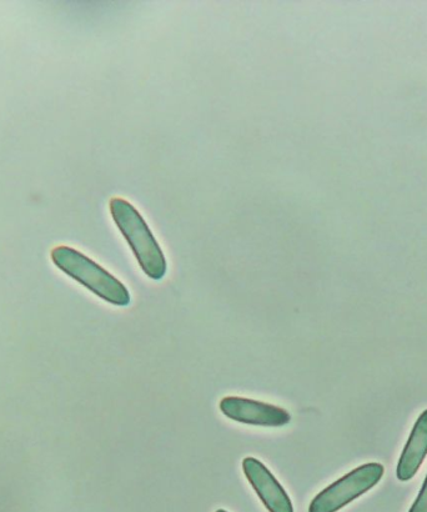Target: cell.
I'll return each instance as SVG.
<instances>
[{
	"mask_svg": "<svg viewBox=\"0 0 427 512\" xmlns=\"http://www.w3.org/2000/svg\"><path fill=\"white\" fill-rule=\"evenodd\" d=\"M109 207L115 225L132 248L140 268L150 279L162 280L167 275V259L142 214L122 198L110 200Z\"/></svg>",
	"mask_w": 427,
	"mask_h": 512,
	"instance_id": "6da1fadb",
	"label": "cell"
},
{
	"mask_svg": "<svg viewBox=\"0 0 427 512\" xmlns=\"http://www.w3.org/2000/svg\"><path fill=\"white\" fill-rule=\"evenodd\" d=\"M52 260L54 265L69 278L82 284L84 288L107 303L117 306L130 304L127 286L77 249L60 245L52 250Z\"/></svg>",
	"mask_w": 427,
	"mask_h": 512,
	"instance_id": "7a4b0ae2",
	"label": "cell"
},
{
	"mask_svg": "<svg viewBox=\"0 0 427 512\" xmlns=\"http://www.w3.org/2000/svg\"><path fill=\"white\" fill-rule=\"evenodd\" d=\"M384 473V466L379 463L359 466L316 495L310 503L309 512H338L344 509L378 485Z\"/></svg>",
	"mask_w": 427,
	"mask_h": 512,
	"instance_id": "3957f363",
	"label": "cell"
},
{
	"mask_svg": "<svg viewBox=\"0 0 427 512\" xmlns=\"http://www.w3.org/2000/svg\"><path fill=\"white\" fill-rule=\"evenodd\" d=\"M219 408L226 418L236 423L261 428H283L291 421V415L280 406L240 396H225L220 400Z\"/></svg>",
	"mask_w": 427,
	"mask_h": 512,
	"instance_id": "277c9868",
	"label": "cell"
},
{
	"mask_svg": "<svg viewBox=\"0 0 427 512\" xmlns=\"http://www.w3.org/2000/svg\"><path fill=\"white\" fill-rule=\"evenodd\" d=\"M243 471L266 510L269 512H294L289 495L260 460L251 458V456L245 458Z\"/></svg>",
	"mask_w": 427,
	"mask_h": 512,
	"instance_id": "5b68a950",
	"label": "cell"
},
{
	"mask_svg": "<svg viewBox=\"0 0 427 512\" xmlns=\"http://www.w3.org/2000/svg\"><path fill=\"white\" fill-rule=\"evenodd\" d=\"M427 456V410L416 420L403 453H401L396 476L400 481H410L418 474Z\"/></svg>",
	"mask_w": 427,
	"mask_h": 512,
	"instance_id": "8992f818",
	"label": "cell"
},
{
	"mask_svg": "<svg viewBox=\"0 0 427 512\" xmlns=\"http://www.w3.org/2000/svg\"><path fill=\"white\" fill-rule=\"evenodd\" d=\"M409 512H427V475L423 489H421L418 498H416Z\"/></svg>",
	"mask_w": 427,
	"mask_h": 512,
	"instance_id": "52a82bcc",
	"label": "cell"
},
{
	"mask_svg": "<svg viewBox=\"0 0 427 512\" xmlns=\"http://www.w3.org/2000/svg\"><path fill=\"white\" fill-rule=\"evenodd\" d=\"M216 512H228V511H225L223 509H219V510H216Z\"/></svg>",
	"mask_w": 427,
	"mask_h": 512,
	"instance_id": "ba28073f",
	"label": "cell"
}]
</instances>
